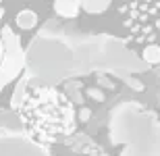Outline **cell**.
Segmentation results:
<instances>
[{"mask_svg":"<svg viewBox=\"0 0 160 156\" xmlns=\"http://www.w3.org/2000/svg\"><path fill=\"white\" fill-rule=\"evenodd\" d=\"M81 11V0H54V13L62 19H75Z\"/></svg>","mask_w":160,"mask_h":156,"instance_id":"cell-2","label":"cell"},{"mask_svg":"<svg viewBox=\"0 0 160 156\" xmlns=\"http://www.w3.org/2000/svg\"><path fill=\"white\" fill-rule=\"evenodd\" d=\"M19 121L25 133L40 144H52L71 135L77 125V113L65 92L52 85H38L19 104Z\"/></svg>","mask_w":160,"mask_h":156,"instance_id":"cell-1","label":"cell"},{"mask_svg":"<svg viewBox=\"0 0 160 156\" xmlns=\"http://www.w3.org/2000/svg\"><path fill=\"white\" fill-rule=\"evenodd\" d=\"M89 117H92V110H89L88 106H83V108H79V114H77V119H79V121H88Z\"/></svg>","mask_w":160,"mask_h":156,"instance_id":"cell-7","label":"cell"},{"mask_svg":"<svg viewBox=\"0 0 160 156\" xmlns=\"http://www.w3.org/2000/svg\"><path fill=\"white\" fill-rule=\"evenodd\" d=\"M108 4H110V0H81V6L88 13H92V15H98V13L106 11Z\"/></svg>","mask_w":160,"mask_h":156,"instance_id":"cell-5","label":"cell"},{"mask_svg":"<svg viewBox=\"0 0 160 156\" xmlns=\"http://www.w3.org/2000/svg\"><path fill=\"white\" fill-rule=\"evenodd\" d=\"M142 58L148 63V65H160V46L158 44H148L146 48L142 50Z\"/></svg>","mask_w":160,"mask_h":156,"instance_id":"cell-4","label":"cell"},{"mask_svg":"<svg viewBox=\"0 0 160 156\" xmlns=\"http://www.w3.org/2000/svg\"><path fill=\"white\" fill-rule=\"evenodd\" d=\"M17 25H19V29H33V27L38 25V15L31 11V8H23V11H19Z\"/></svg>","mask_w":160,"mask_h":156,"instance_id":"cell-3","label":"cell"},{"mask_svg":"<svg viewBox=\"0 0 160 156\" xmlns=\"http://www.w3.org/2000/svg\"><path fill=\"white\" fill-rule=\"evenodd\" d=\"M85 96H89L92 100H96V102H104V92H100L98 88H85Z\"/></svg>","mask_w":160,"mask_h":156,"instance_id":"cell-6","label":"cell"}]
</instances>
